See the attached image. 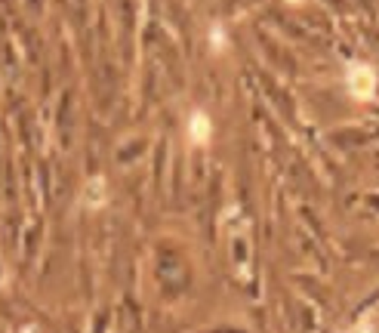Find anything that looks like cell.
Instances as JSON below:
<instances>
[{"instance_id":"obj_1","label":"cell","mask_w":379,"mask_h":333,"mask_svg":"<svg viewBox=\"0 0 379 333\" xmlns=\"http://www.w3.org/2000/svg\"><path fill=\"white\" fill-rule=\"evenodd\" d=\"M188 136H191V142H195V145L207 142V139H210V120L204 115H195V118H191V124H188Z\"/></svg>"},{"instance_id":"obj_2","label":"cell","mask_w":379,"mask_h":333,"mask_svg":"<svg viewBox=\"0 0 379 333\" xmlns=\"http://www.w3.org/2000/svg\"><path fill=\"white\" fill-rule=\"evenodd\" d=\"M290 4H299V0H290Z\"/></svg>"}]
</instances>
